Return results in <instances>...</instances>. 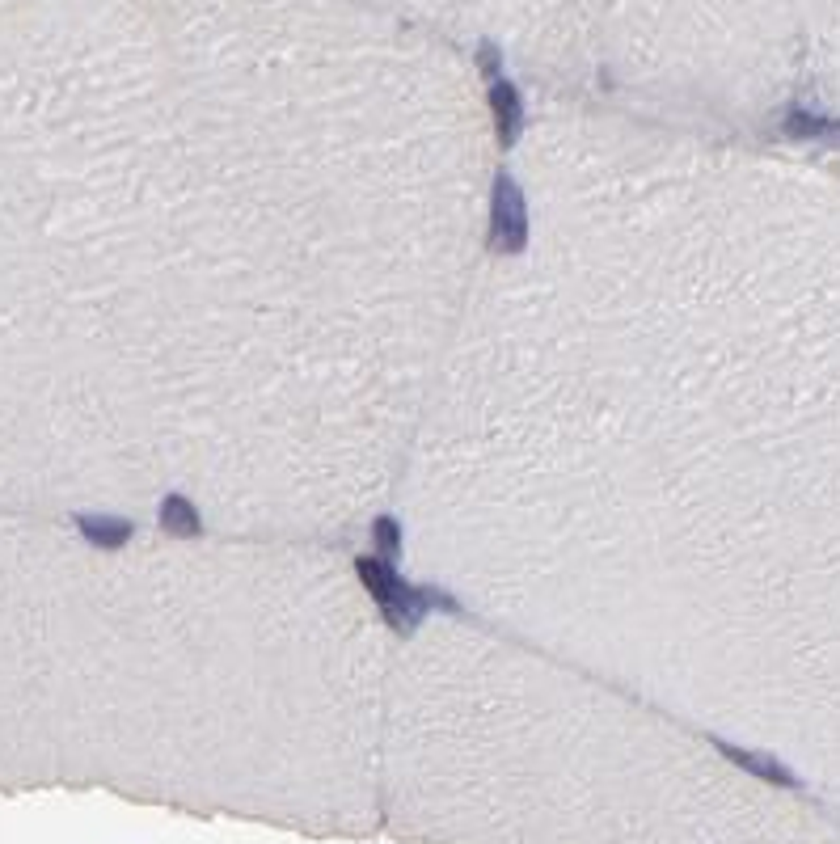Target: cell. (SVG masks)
Returning a JSON list of instances; mask_svg holds the SVG:
<instances>
[{
	"instance_id": "obj_9",
	"label": "cell",
	"mask_w": 840,
	"mask_h": 844,
	"mask_svg": "<svg viewBox=\"0 0 840 844\" xmlns=\"http://www.w3.org/2000/svg\"><path fill=\"white\" fill-rule=\"evenodd\" d=\"M477 60H482V72H486V76L499 72V55H494L490 47H482V55H477Z\"/></svg>"
},
{
	"instance_id": "obj_6",
	"label": "cell",
	"mask_w": 840,
	"mask_h": 844,
	"mask_svg": "<svg viewBox=\"0 0 840 844\" xmlns=\"http://www.w3.org/2000/svg\"><path fill=\"white\" fill-rule=\"evenodd\" d=\"M76 524H81V532L93 545H123L131 536V528L123 520H76Z\"/></svg>"
},
{
	"instance_id": "obj_5",
	"label": "cell",
	"mask_w": 840,
	"mask_h": 844,
	"mask_svg": "<svg viewBox=\"0 0 840 844\" xmlns=\"http://www.w3.org/2000/svg\"><path fill=\"white\" fill-rule=\"evenodd\" d=\"M735 764H743L748 773H756V777H765V781H777V785H794V777H790V769H781L777 760H769V756H752V752H739V747H722Z\"/></svg>"
},
{
	"instance_id": "obj_4",
	"label": "cell",
	"mask_w": 840,
	"mask_h": 844,
	"mask_svg": "<svg viewBox=\"0 0 840 844\" xmlns=\"http://www.w3.org/2000/svg\"><path fill=\"white\" fill-rule=\"evenodd\" d=\"M490 102H494V114H499V123H503V140L511 144L515 131H520V119H524V114H520V98H515L511 85L499 81V85L490 89Z\"/></svg>"
},
{
	"instance_id": "obj_8",
	"label": "cell",
	"mask_w": 840,
	"mask_h": 844,
	"mask_svg": "<svg viewBox=\"0 0 840 844\" xmlns=\"http://www.w3.org/2000/svg\"><path fill=\"white\" fill-rule=\"evenodd\" d=\"M372 532H376V545L385 549V553L397 545V524H393V520H376V528H372Z\"/></svg>"
},
{
	"instance_id": "obj_2",
	"label": "cell",
	"mask_w": 840,
	"mask_h": 844,
	"mask_svg": "<svg viewBox=\"0 0 840 844\" xmlns=\"http://www.w3.org/2000/svg\"><path fill=\"white\" fill-rule=\"evenodd\" d=\"M494 241H499L503 249H520L524 241V199H520V190H515L511 178H499L494 182Z\"/></svg>"
},
{
	"instance_id": "obj_1",
	"label": "cell",
	"mask_w": 840,
	"mask_h": 844,
	"mask_svg": "<svg viewBox=\"0 0 840 844\" xmlns=\"http://www.w3.org/2000/svg\"><path fill=\"white\" fill-rule=\"evenodd\" d=\"M359 574H364V583L368 591L380 600V608L389 612V621H397V629H410L418 621V612H427L431 604H439V596H431V591H410L397 583V574L389 570V562H359Z\"/></svg>"
},
{
	"instance_id": "obj_7",
	"label": "cell",
	"mask_w": 840,
	"mask_h": 844,
	"mask_svg": "<svg viewBox=\"0 0 840 844\" xmlns=\"http://www.w3.org/2000/svg\"><path fill=\"white\" fill-rule=\"evenodd\" d=\"M161 524H165L169 532H178V536H190V532L199 528V520H195V511H190V503H182V498H165Z\"/></svg>"
},
{
	"instance_id": "obj_3",
	"label": "cell",
	"mask_w": 840,
	"mask_h": 844,
	"mask_svg": "<svg viewBox=\"0 0 840 844\" xmlns=\"http://www.w3.org/2000/svg\"><path fill=\"white\" fill-rule=\"evenodd\" d=\"M790 140H819V136H840V127L824 114H811V110H790L786 123H781Z\"/></svg>"
}]
</instances>
